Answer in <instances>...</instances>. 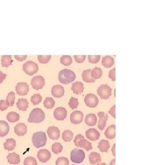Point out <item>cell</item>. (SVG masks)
I'll return each instance as SVG.
<instances>
[{"label": "cell", "instance_id": "obj_1", "mask_svg": "<svg viewBox=\"0 0 146 165\" xmlns=\"http://www.w3.org/2000/svg\"><path fill=\"white\" fill-rule=\"evenodd\" d=\"M75 74L72 70L69 69L62 70L59 73V82L64 84H68L75 79Z\"/></svg>", "mask_w": 146, "mask_h": 165}, {"label": "cell", "instance_id": "obj_2", "mask_svg": "<svg viewBox=\"0 0 146 165\" xmlns=\"http://www.w3.org/2000/svg\"><path fill=\"white\" fill-rule=\"evenodd\" d=\"M45 115L40 108H34L29 115L28 121L30 123H40L44 121Z\"/></svg>", "mask_w": 146, "mask_h": 165}, {"label": "cell", "instance_id": "obj_3", "mask_svg": "<svg viewBox=\"0 0 146 165\" xmlns=\"http://www.w3.org/2000/svg\"><path fill=\"white\" fill-rule=\"evenodd\" d=\"M32 141L33 145L36 148L43 147L46 145L47 141L46 133L43 131H38L34 133L32 138Z\"/></svg>", "mask_w": 146, "mask_h": 165}, {"label": "cell", "instance_id": "obj_4", "mask_svg": "<svg viewBox=\"0 0 146 165\" xmlns=\"http://www.w3.org/2000/svg\"><path fill=\"white\" fill-rule=\"evenodd\" d=\"M74 143L77 147L83 148L87 151H89L93 149L91 143L85 139L84 136L81 134H79L75 136Z\"/></svg>", "mask_w": 146, "mask_h": 165}, {"label": "cell", "instance_id": "obj_5", "mask_svg": "<svg viewBox=\"0 0 146 165\" xmlns=\"http://www.w3.org/2000/svg\"><path fill=\"white\" fill-rule=\"evenodd\" d=\"M85 158V154L82 149H74L71 152V160L75 163H81Z\"/></svg>", "mask_w": 146, "mask_h": 165}, {"label": "cell", "instance_id": "obj_6", "mask_svg": "<svg viewBox=\"0 0 146 165\" xmlns=\"http://www.w3.org/2000/svg\"><path fill=\"white\" fill-rule=\"evenodd\" d=\"M23 69L26 74L32 76L38 72V66L35 62L29 61L23 64Z\"/></svg>", "mask_w": 146, "mask_h": 165}, {"label": "cell", "instance_id": "obj_7", "mask_svg": "<svg viewBox=\"0 0 146 165\" xmlns=\"http://www.w3.org/2000/svg\"><path fill=\"white\" fill-rule=\"evenodd\" d=\"M111 88L107 84L101 85L97 90L98 94L101 97V99L104 100L108 99L111 95Z\"/></svg>", "mask_w": 146, "mask_h": 165}, {"label": "cell", "instance_id": "obj_8", "mask_svg": "<svg viewBox=\"0 0 146 165\" xmlns=\"http://www.w3.org/2000/svg\"><path fill=\"white\" fill-rule=\"evenodd\" d=\"M84 102L87 107L90 108H95L99 103V99L96 95L90 93L86 95Z\"/></svg>", "mask_w": 146, "mask_h": 165}, {"label": "cell", "instance_id": "obj_9", "mask_svg": "<svg viewBox=\"0 0 146 165\" xmlns=\"http://www.w3.org/2000/svg\"><path fill=\"white\" fill-rule=\"evenodd\" d=\"M45 84L44 78L40 75L34 77L31 80V85L36 90H39L43 87Z\"/></svg>", "mask_w": 146, "mask_h": 165}, {"label": "cell", "instance_id": "obj_10", "mask_svg": "<svg viewBox=\"0 0 146 165\" xmlns=\"http://www.w3.org/2000/svg\"><path fill=\"white\" fill-rule=\"evenodd\" d=\"M15 90L18 95H26L29 92V85L26 82H18L15 87Z\"/></svg>", "mask_w": 146, "mask_h": 165}, {"label": "cell", "instance_id": "obj_11", "mask_svg": "<svg viewBox=\"0 0 146 165\" xmlns=\"http://www.w3.org/2000/svg\"><path fill=\"white\" fill-rule=\"evenodd\" d=\"M54 116L58 121H63L67 116V111L65 108L58 107L54 111Z\"/></svg>", "mask_w": 146, "mask_h": 165}, {"label": "cell", "instance_id": "obj_12", "mask_svg": "<svg viewBox=\"0 0 146 165\" xmlns=\"http://www.w3.org/2000/svg\"><path fill=\"white\" fill-rule=\"evenodd\" d=\"M51 155L49 151L47 149H41L37 153V157L39 161L41 163H46L49 160Z\"/></svg>", "mask_w": 146, "mask_h": 165}, {"label": "cell", "instance_id": "obj_13", "mask_svg": "<svg viewBox=\"0 0 146 165\" xmlns=\"http://www.w3.org/2000/svg\"><path fill=\"white\" fill-rule=\"evenodd\" d=\"M47 133L50 139L53 140L58 139L60 136V131L58 127L52 126L49 127L47 130Z\"/></svg>", "mask_w": 146, "mask_h": 165}, {"label": "cell", "instance_id": "obj_14", "mask_svg": "<svg viewBox=\"0 0 146 165\" xmlns=\"http://www.w3.org/2000/svg\"><path fill=\"white\" fill-rule=\"evenodd\" d=\"M83 114L80 111H73L70 116L71 123L73 124H80L83 121Z\"/></svg>", "mask_w": 146, "mask_h": 165}, {"label": "cell", "instance_id": "obj_15", "mask_svg": "<svg viewBox=\"0 0 146 165\" xmlns=\"http://www.w3.org/2000/svg\"><path fill=\"white\" fill-rule=\"evenodd\" d=\"M85 135L88 139L93 141L98 140L100 137V133L96 129L93 128L86 130Z\"/></svg>", "mask_w": 146, "mask_h": 165}, {"label": "cell", "instance_id": "obj_16", "mask_svg": "<svg viewBox=\"0 0 146 165\" xmlns=\"http://www.w3.org/2000/svg\"><path fill=\"white\" fill-rule=\"evenodd\" d=\"M98 116L99 118V121L98 122V127L99 130H103L104 129V128L106 127L109 116H108L107 114L104 113V112H99L98 113Z\"/></svg>", "mask_w": 146, "mask_h": 165}, {"label": "cell", "instance_id": "obj_17", "mask_svg": "<svg viewBox=\"0 0 146 165\" xmlns=\"http://www.w3.org/2000/svg\"><path fill=\"white\" fill-rule=\"evenodd\" d=\"M65 92L64 88L61 85H55L52 87L51 93L52 95L56 98H60L63 96Z\"/></svg>", "mask_w": 146, "mask_h": 165}, {"label": "cell", "instance_id": "obj_18", "mask_svg": "<svg viewBox=\"0 0 146 165\" xmlns=\"http://www.w3.org/2000/svg\"><path fill=\"white\" fill-rule=\"evenodd\" d=\"M14 131L18 136H24L27 133V126L24 123L18 124L14 128Z\"/></svg>", "mask_w": 146, "mask_h": 165}, {"label": "cell", "instance_id": "obj_19", "mask_svg": "<svg viewBox=\"0 0 146 165\" xmlns=\"http://www.w3.org/2000/svg\"><path fill=\"white\" fill-rule=\"evenodd\" d=\"M8 162L11 165H17L20 162V155L16 153H11L7 156Z\"/></svg>", "mask_w": 146, "mask_h": 165}, {"label": "cell", "instance_id": "obj_20", "mask_svg": "<svg viewBox=\"0 0 146 165\" xmlns=\"http://www.w3.org/2000/svg\"><path fill=\"white\" fill-rule=\"evenodd\" d=\"M89 160L91 164L97 165L101 162V155L98 152H91L89 155Z\"/></svg>", "mask_w": 146, "mask_h": 165}, {"label": "cell", "instance_id": "obj_21", "mask_svg": "<svg viewBox=\"0 0 146 165\" xmlns=\"http://www.w3.org/2000/svg\"><path fill=\"white\" fill-rule=\"evenodd\" d=\"M84 87L83 84L82 82H73L71 87V90L75 94H80L83 92Z\"/></svg>", "mask_w": 146, "mask_h": 165}, {"label": "cell", "instance_id": "obj_22", "mask_svg": "<svg viewBox=\"0 0 146 165\" xmlns=\"http://www.w3.org/2000/svg\"><path fill=\"white\" fill-rule=\"evenodd\" d=\"M9 126L4 121H0V137L6 136L9 131Z\"/></svg>", "mask_w": 146, "mask_h": 165}, {"label": "cell", "instance_id": "obj_23", "mask_svg": "<svg viewBox=\"0 0 146 165\" xmlns=\"http://www.w3.org/2000/svg\"><path fill=\"white\" fill-rule=\"evenodd\" d=\"M97 116L95 114H88L85 118V124L88 126H94L97 123Z\"/></svg>", "mask_w": 146, "mask_h": 165}, {"label": "cell", "instance_id": "obj_24", "mask_svg": "<svg viewBox=\"0 0 146 165\" xmlns=\"http://www.w3.org/2000/svg\"><path fill=\"white\" fill-rule=\"evenodd\" d=\"M104 135L108 139H113L116 136V126L114 125H111L109 126L106 130Z\"/></svg>", "mask_w": 146, "mask_h": 165}, {"label": "cell", "instance_id": "obj_25", "mask_svg": "<svg viewBox=\"0 0 146 165\" xmlns=\"http://www.w3.org/2000/svg\"><path fill=\"white\" fill-rule=\"evenodd\" d=\"M16 147V141L13 138H9L6 140L4 144V147L6 151H13Z\"/></svg>", "mask_w": 146, "mask_h": 165}, {"label": "cell", "instance_id": "obj_26", "mask_svg": "<svg viewBox=\"0 0 146 165\" xmlns=\"http://www.w3.org/2000/svg\"><path fill=\"white\" fill-rule=\"evenodd\" d=\"M28 105L29 102L25 99H18L17 103V107L18 108V110L23 111H25L27 110V108H28Z\"/></svg>", "mask_w": 146, "mask_h": 165}, {"label": "cell", "instance_id": "obj_27", "mask_svg": "<svg viewBox=\"0 0 146 165\" xmlns=\"http://www.w3.org/2000/svg\"><path fill=\"white\" fill-rule=\"evenodd\" d=\"M109 142L105 139H102L98 144V147L99 148V151L102 152H107L108 150L110 148Z\"/></svg>", "mask_w": 146, "mask_h": 165}, {"label": "cell", "instance_id": "obj_28", "mask_svg": "<svg viewBox=\"0 0 146 165\" xmlns=\"http://www.w3.org/2000/svg\"><path fill=\"white\" fill-rule=\"evenodd\" d=\"M114 58L110 56H106L102 58V64L105 67L107 68L111 67L114 64Z\"/></svg>", "mask_w": 146, "mask_h": 165}, {"label": "cell", "instance_id": "obj_29", "mask_svg": "<svg viewBox=\"0 0 146 165\" xmlns=\"http://www.w3.org/2000/svg\"><path fill=\"white\" fill-rule=\"evenodd\" d=\"M13 60L12 59L11 55H2L1 58V65L2 67H8L9 66L12 65Z\"/></svg>", "mask_w": 146, "mask_h": 165}, {"label": "cell", "instance_id": "obj_30", "mask_svg": "<svg viewBox=\"0 0 146 165\" xmlns=\"http://www.w3.org/2000/svg\"><path fill=\"white\" fill-rule=\"evenodd\" d=\"M90 75L92 78L94 80L99 79L102 75V70L101 68L99 67H94L92 70H91Z\"/></svg>", "mask_w": 146, "mask_h": 165}, {"label": "cell", "instance_id": "obj_31", "mask_svg": "<svg viewBox=\"0 0 146 165\" xmlns=\"http://www.w3.org/2000/svg\"><path fill=\"white\" fill-rule=\"evenodd\" d=\"M90 72H91L90 69H88V70H85L83 71L82 74V79L84 82H95V80H94L93 78H91V77L90 75Z\"/></svg>", "mask_w": 146, "mask_h": 165}, {"label": "cell", "instance_id": "obj_32", "mask_svg": "<svg viewBox=\"0 0 146 165\" xmlns=\"http://www.w3.org/2000/svg\"><path fill=\"white\" fill-rule=\"evenodd\" d=\"M7 119L10 123H14L18 121V120L20 119V115L16 112L12 111V112H10L7 114Z\"/></svg>", "mask_w": 146, "mask_h": 165}, {"label": "cell", "instance_id": "obj_33", "mask_svg": "<svg viewBox=\"0 0 146 165\" xmlns=\"http://www.w3.org/2000/svg\"><path fill=\"white\" fill-rule=\"evenodd\" d=\"M15 99V95L13 92H10L6 98V103L7 107H12L14 105Z\"/></svg>", "mask_w": 146, "mask_h": 165}, {"label": "cell", "instance_id": "obj_34", "mask_svg": "<svg viewBox=\"0 0 146 165\" xmlns=\"http://www.w3.org/2000/svg\"><path fill=\"white\" fill-rule=\"evenodd\" d=\"M60 62L65 66H68L72 64L73 59L70 55H63L60 58Z\"/></svg>", "mask_w": 146, "mask_h": 165}, {"label": "cell", "instance_id": "obj_35", "mask_svg": "<svg viewBox=\"0 0 146 165\" xmlns=\"http://www.w3.org/2000/svg\"><path fill=\"white\" fill-rule=\"evenodd\" d=\"M62 139L65 142H70L73 139V133L70 130H65L62 134Z\"/></svg>", "mask_w": 146, "mask_h": 165}, {"label": "cell", "instance_id": "obj_36", "mask_svg": "<svg viewBox=\"0 0 146 165\" xmlns=\"http://www.w3.org/2000/svg\"><path fill=\"white\" fill-rule=\"evenodd\" d=\"M44 107L47 109H51L55 105V101L51 97H46L43 103Z\"/></svg>", "mask_w": 146, "mask_h": 165}, {"label": "cell", "instance_id": "obj_37", "mask_svg": "<svg viewBox=\"0 0 146 165\" xmlns=\"http://www.w3.org/2000/svg\"><path fill=\"white\" fill-rule=\"evenodd\" d=\"M62 150H63V146L59 143H54L52 146V151L55 154H58L62 152Z\"/></svg>", "mask_w": 146, "mask_h": 165}, {"label": "cell", "instance_id": "obj_38", "mask_svg": "<svg viewBox=\"0 0 146 165\" xmlns=\"http://www.w3.org/2000/svg\"><path fill=\"white\" fill-rule=\"evenodd\" d=\"M51 58V55H38V60L41 64H47Z\"/></svg>", "mask_w": 146, "mask_h": 165}, {"label": "cell", "instance_id": "obj_39", "mask_svg": "<svg viewBox=\"0 0 146 165\" xmlns=\"http://www.w3.org/2000/svg\"><path fill=\"white\" fill-rule=\"evenodd\" d=\"M41 100H42L41 96L39 94H36L31 97V102L33 103V105H38L41 102Z\"/></svg>", "mask_w": 146, "mask_h": 165}, {"label": "cell", "instance_id": "obj_40", "mask_svg": "<svg viewBox=\"0 0 146 165\" xmlns=\"http://www.w3.org/2000/svg\"><path fill=\"white\" fill-rule=\"evenodd\" d=\"M79 105V101H78V99L75 98V97H71L70 100V102H69V106L72 109H75L77 108Z\"/></svg>", "mask_w": 146, "mask_h": 165}, {"label": "cell", "instance_id": "obj_41", "mask_svg": "<svg viewBox=\"0 0 146 165\" xmlns=\"http://www.w3.org/2000/svg\"><path fill=\"white\" fill-rule=\"evenodd\" d=\"M101 59L100 55H89L88 56V61L91 64L98 63Z\"/></svg>", "mask_w": 146, "mask_h": 165}, {"label": "cell", "instance_id": "obj_42", "mask_svg": "<svg viewBox=\"0 0 146 165\" xmlns=\"http://www.w3.org/2000/svg\"><path fill=\"white\" fill-rule=\"evenodd\" d=\"M24 165H37V162L34 157H29L25 160Z\"/></svg>", "mask_w": 146, "mask_h": 165}, {"label": "cell", "instance_id": "obj_43", "mask_svg": "<svg viewBox=\"0 0 146 165\" xmlns=\"http://www.w3.org/2000/svg\"><path fill=\"white\" fill-rule=\"evenodd\" d=\"M70 162L67 158L60 157L56 161V165H69Z\"/></svg>", "mask_w": 146, "mask_h": 165}, {"label": "cell", "instance_id": "obj_44", "mask_svg": "<svg viewBox=\"0 0 146 165\" xmlns=\"http://www.w3.org/2000/svg\"><path fill=\"white\" fill-rule=\"evenodd\" d=\"M74 57L77 63H82L86 58L85 55H74Z\"/></svg>", "mask_w": 146, "mask_h": 165}, {"label": "cell", "instance_id": "obj_45", "mask_svg": "<svg viewBox=\"0 0 146 165\" xmlns=\"http://www.w3.org/2000/svg\"><path fill=\"white\" fill-rule=\"evenodd\" d=\"M109 77L112 81H115L116 80V69L114 68L112 70L110 71Z\"/></svg>", "mask_w": 146, "mask_h": 165}, {"label": "cell", "instance_id": "obj_46", "mask_svg": "<svg viewBox=\"0 0 146 165\" xmlns=\"http://www.w3.org/2000/svg\"><path fill=\"white\" fill-rule=\"evenodd\" d=\"M7 108H8V107L6 105V101L4 100H0V111H3L7 110Z\"/></svg>", "mask_w": 146, "mask_h": 165}, {"label": "cell", "instance_id": "obj_47", "mask_svg": "<svg viewBox=\"0 0 146 165\" xmlns=\"http://www.w3.org/2000/svg\"><path fill=\"white\" fill-rule=\"evenodd\" d=\"M15 58L17 61H23L27 58V55H15Z\"/></svg>", "mask_w": 146, "mask_h": 165}, {"label": "cell", "instance_id": "obj_48", "mask_svg": "<svg viewBox=\"0 0 146 165\" xmlns=\"http://www.w3.org/2000/svg\"><path fill=\"white\" fill-rule=\"evenodd\" d=\"M115 109H116V105H114L109 111V114H110L114 118H116V116H115Z\"/></svg>", "mask_w": 146, "mask_h": 165}, {"label": "cell", "instance_id": "obj_49", "mask_svg": "<svg viewBox=\"0 0 146 165\" xmlns=\"http://www.w3.org/2000/svg\"><path fill=\"white\" fill-rule=\"evenodd\" d=\"M6 77H7V75L6 74H4L2 72H0V84L2 83V82L6 79Z\"/></svg>", "mask_w": 146, "mask_h": 165}, {"label": "cell", "instance_id": "obj_50", "mask_svg": "<svg viewBox=\"0 0 146 165\" xmlns=\"http://www.w3.org/2000/svg\"><path fill=\"white\" fill-rule=\"evenodd\" d=\"M115 147H116V144H114V145H113V148H112V150H111V151H112V153H113V156L114 157H115L116 156V153H115Z\"/></svg>", "mask_w": 146, "mask_h": 165}, {"label": "cell", "instance_id": "obj_51", "mask_svg": "<svg viewBox=\"0 0 146 165\" xmlns=\"http://www.w3.org/2000/svg\"><path fill=\"white\" fill-rule=\"evenodd\" d=\"M116 165V160L115 159H113L110 162V165Z\"/></svg>", "mask_w": 146, "mask_h": 165}, {"label": "cell", "instance_id": "obj_52", "mask_svg": "<svg viewBox=\"0 0 146 165\" xmlns=\"http://www.w3.org/2000/svg\"><path fill=\"white\" fill-rule=\"evenodd\" d=\"M97 165H107V164H106V163H98V164H97Z\"/></svg>", "mask_w": 146, "mask_h": 165}, {"label": "cell", "instance_id": "obj_53", "mask_svg": "<svg viewBox=\"0 0 146 165\" xmlns=\"http://www.w3.org/2000/svg\"></svg>", "mask_w": 146, "mask_h": 165}]
</instances>
